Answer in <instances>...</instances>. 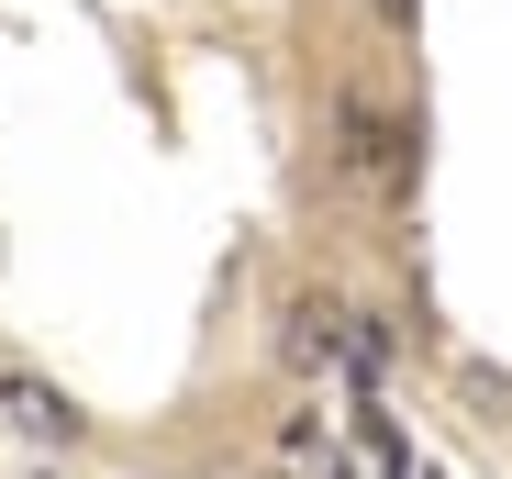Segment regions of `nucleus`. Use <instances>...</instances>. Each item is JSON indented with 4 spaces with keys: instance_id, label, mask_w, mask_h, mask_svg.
Wrapping results in <instances>:
<instances>
[{
    "instance_id": "nucleus-4",
    "label": "nucleus",
    "mask_w": 512,
    "mask_h": 479,
    "mask_svg": "<svg viewBox=\"0 0 512 479\" xmlns=\"http://www.w3.org/2000/svg\"><path fill=\"white\" fill-rule=\"evenodd\" d=\"M368 12H379L390 34H412V12H423V0H368Z\"/></svg>"
},
{
    "instance_id": "nucleus-3",
    "label": "nucleus",
    "mask_w": 512,
    "mask_h": 479,
    "mask_svg": "<svg viewBox=\"0 0 512 479\" xmlns=\"http://www.w3.org/2000/svg\"><path fill=\"white\" fill-rule=\"evenodd\" d=\"M279 357H290L301 379H323L334 357H346V301H323V290H301V301L279 312Z\"/></svg>"
},
{
    "instance_id": "nucleus-1",
    "label": "nucleus",
    "mask_w": 512,
    "mask_h": 479,
    "mask_svg": "<svg viewBox=\"0 0 512 479\" xmlns=\"http://www.w3.org/2000/svg\"><path fill=\"white\" fill-rule=\"evenodd\" d=\"M334 168L368 179L379 201H412V179H423V134H412V123H390L368 90H334Z\"/></svg>"
},
{
    "instance_id": "nucleus-2",
    "label": "nucleus",
    "mask_w": 512,
    "mask_h": 479,
    "mask_svg": "<svg viewBox=\"0 0 512 479\" xmlns=\"http://www.w3.org/2000/svg\"><path fill=\"white\" fill-rule=\"evenodd\" d=\"M0 424L34 435V446H56V457H67V446H90V413H78L45 368H23V357H0Z\"/></svg>"
}]
</instances>
